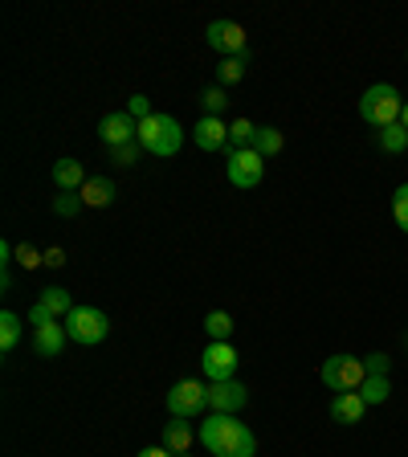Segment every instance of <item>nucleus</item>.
Instances as JSON below:
<instances>
[{"label":"nucleus","instance_id":"obj_1","mask_svg":"<svg viewBox=\"0 0 408 457\" xmlns=\"http://www.w3.org/2000/svg\"><path fill=\"white\" fill-rule=\"evenodd\" d=\"M200 445L209 449L212 457H254L257 453L254 428L241 425V420L229 417V412H212V417L200 425Z\"/></svg>","mask_w":408,"mask_h":457},{"label":"nucleus","instance_id":"obj_2","mask_svg":"<svg viewBox=\"0 0 408 457\" xmlns=\"http://www.w3.org/2000/svg\"><path fill=\"white\" fill-rule=\"evenodd\" d=\"M400 111H404V98H400V90L392 82L368 86V90H363V98H360V119L368 127H376V131L400 123Z\"/></svg>","mask_w":408,"mask_h":457},{"label":"nucleus","instance_id":"obj_3","mask_svg":"<svg viewBox=\"0 0 408 457\" xmlns=\"http://www.w3.org/2000/svg\"><path fill=\"white\" fill-rule=\"evenodd\" d=\"M139 147L155 160H171L184 147V127L171 114H152L139 123Z\"/></svg>","mask_w":408,"mask_h":457},{"label":"nucleus","instance_id":"obj_4","mask_svg":"<svg viewBox=\"0 0 408 457\" xmlns=\"http://www.w3.org/2000/svg\"><path fill=\"white\" fill-rule=\"evenodd\" d=\"M62 323H66L70 339L82 343V347H95V343H103L106 335H111V319H106L98 306H74Z\"/></svg>","mask_w":408,"mask_h":457},{"label":"nucleus","instance_id":"obj_5","mask_svg":"<svg viewBox=\"0 0 408 457\" xmlns=\"http://www.w3.org/2000/svg\"><path fill=\"white\" fill-rule=\"evenodd\" d=\"M319 380L331 392H360V384L368 380V368H363V360H355V355H331V360H323V368H319Z\"/></svg>","mask_w":408,"mask_h":457},{"label":"nucleus","instance_id":"obj_6","mask_svg":"<svg viewBox=\"0 0 408 457\" xmlns=\"http://www.w3.org/2000/svg\"><path fill=\"white\" fill-rule=\"evenodd\" d=\"M209 409V384H200V380H176L168 388V412L171 417H200V412Z\"/></svg>","mask_w":408,"mask_h":457},{"label":"nucleus","instance_id":"obj_7","mask_svg":"<svg viewBox=\"0 0 408 457\" xmlns=\"http://www.w3.org/2000/svg\"><path fill=\"white\" fill-rule=\"evenodd\" d=\"M229 163H225V176L233 188H257L262 184V176H266V160L254 152V147H246V152H225Z\"/></svg>","mask_w":408,"mask_h":457},{"label":"nucleus","instance_id":"obj_8","mask_svg":"<svg viewBox=\"0 0 408 457\" xmlns=\"http://www.w3.org/2000/svg\"><path fill=\"white\" fill-rule=\"evenodd\" d=\"M237 363H241V355L233 352V343H209V347H204V355H200V368H204L209 384L233 380V376H237Z\"/></svg>","mask_w":408,"mask_h":457},{"label":"nucleus","instance_id":"obj_9","mask_svg":"<svg viewBox=\"0 0 408 457\" xmlns=\"http://www.w3.org/2000/svg\"><path fill=\"white\" fill-rule=\"evenodd\" d=\"M209 46L217 49L221 57H241L249 54V37L237 21H212L209 25Z\"/></svg>","mask_w":408,"mask_h":457},{"label":"nucleus","instance_id":"obj_10","mask_svg":"<svg viewBox=\"0 0 408 457\" xmlns=\"http://www.w3.org/2000/svg\"><path fill=\"white\" fill-rule=\"evenodd\" d=\"M246 404H249V388L241 380H217V384H209V409L212 412H229V417H237Z\"/></svg>","mask_w":408,"mask_h":457},{"label":"nucleus","instance_id":"obj_11","mask_svg":"<svg viewBox=\"0 0 408 457\" xmlns=\"http://www.w3.org/2000/svg\"><path fill=\"white\" fill-rule=\"evenodd\" d=\"M98 139L106 143V152H111V147H123V143H135L139 139V123H135L127 111H111V114H103V123H98Z\"/></svg>","mask_w":408,"mask_h":457},{"label":"nucleus","instance_id":"obj_12","mask_svg":"<svg viewBox=\"0 0 408 457\" xmlns=\"http://www.w3.org/2000/svg\"><path fill=\"white\" fill-rule=\"evenodd\" d=\"M192 143H196L200 152H221V147L229 152V123H225V119L204 114V119L192 127Z\"/></svg>","mask_w":408,"mask_h":457},{"label":"nucleus","instance_id":"obj_13","mask_svg":"<svg viewBox=\"0 0 408 457\" xmlns=\"http://www.w3.org/2000/svg\"><path fill=\"white\" fill-rule=\"evenodd\" d=\"M192 441H196V433H192V425L184 417H171L168 425H163V441H160V445L168 449L171 457H192Z\"/></svg>","mask_w":408,"mask_h":457},{"label":"nucleus","instance_id":"obj_14","mask_svg":"<svg viewBox=\"0 0 408 457\" xmlns=\"http://www.w3.org/2000/svg\"><path fill=\"white\" fill-rule=\"evenodd\" d=\"M368 404H363L360 392H335L331 396V420L335 425H360Z\"/></svg>","mask_w":408,"mask_h":457},{"label":"nucleus","instance_id":"obj_15","mask_svg":"<svg viewBox=\"0 0 408 457\" xmlns=\"http://www.w3.org/2000/svg\"><path fill=\"white\" fill-rule=\"evenodd\" d=\"M66 343H70V335H66V323H62V319H57V323H49V327H37V331H33V352L46 355V360H57Z\"/></svg>","mask_w":408,"mask_h":457},{"label":"nucleus","instance_id":"obj_16","mask_svg":"<svg viewBox=\"0 0 408 457\" xmlns=\"http://www.w3.org/2000/svg\"><path fill=\"white\" fill-rule=\"evenodd\" d=\"M90 180V176H86V168L78 160H57L54 163V184H57V192H82V184Z\"/></svg>","mask_w":408,"mask_h":457},{"label":"nucleus","instance_id":"obj_17","mask_svg":"<svg viewBox=\"0 0 408 457\" xmlns=\"http://www.w3.org/2000/svg\"><path fill=\"white\" fill-rule=\"evenodd\" d=\"M78 196H82L86 209H106V204L114 200V180H111V176H90V180L82 184V192H78Z\"/></svg>","mask_w":408,"mask_h":457},{"label":"nucleus","instance_id":"obj_18","mask_svg":"<svg viewBox=\"0 0 408 457\" xmlns=\"http://www.w3.org/2000/svg\"><path fill=\"white\" fill-rule=\"evenodd\" d=\"M376 147H380L384 155H404L408 152V131L400 123L384 127V131H376Z\"/></svg>","mask_w":408,"mask_h":457},{"label":"nucleus","instance_id":"obj_19","mask_svg":"<svg viewBox=\"0 0 408 457\" xmlns=\"http://www.w3.org/2000/svg\"><path fill=\"white\" fill-rule=\"evenodd\" d=\"M246 66H249V54H241V57H221L217 86H237L241 78H246Z\"/></svg>","mask_w":408,"mask_h":457},{"label":"nucleus","instance_id":"obj_20","mask_svg":"<svg viewBox=\"0 0 408 457\" xmlns=\"http://www.w3.org/2000/svg\"><path fill=\"white\" fill-rule=\"evenodd\" d=\"M37 303H46L49 311H54V319H66V314L74 311V298H70V290H62V286H46Z\"/></svg>","mask_w":408,"mask_h":457},{"label":"nucleus","instance_id":"obj_21","mask_svg":"<svg viewBox=\"0 0 408 457\" xmlns=\"http://www.w3.org/2000/svg\"><path fill=\"white\" fill-rule=\"evenodd\" d=\"M204 331H209L212 343H229V335H233V314L229 311H209L204 314Z\"/></svg>","mask_w":408,"mask_h":457},{"label":"nucleus","instance_id":"obj_22","mask_svg":"<svg viewBox=\"0 0 408 457\" xmlns=\"http://www.w3.org/2000/svg\"><path fill=\"white\" fill-rule=\"evenodd\" d=\"M360 396H363V404H384V400L392 396V384H388V376H368V380L360 384Z\"/></svg>","mask_w":408,"mask_h":457},{"label":"nucleus","instance_id":"obj_23","mask_svg":"<svg viewBox=\"0 0 408 457\" xmlns=\"http://www.w3.org/2000/svg\"><path fill=\"white\" fill-rule=\"evenodd\" d=\"M254 135H257V127L249 123V119H233V123H229V152L254 147Z\"/></svg>","mask_w":408,"mask_h":457},{"label":"nucleus","instance_id":"obj_24","mask_svg":"<svg viewBox=\"0 0 408 457\" xmlns=\"http://www.w3.org/2000/svg\"><path fill=\"white\" fill-rule=\"evenodd\" d=\"M21 327H25V323H21V314H12V311L0 314V352H4V355H9L12 347L21 343Z\"/></svg>","mask_w":408,"mask_h":457},{"label":"nucleus","instance_id":"obj_25","mask_svg":"<svg viewBox=\"0 0 408 457\" xmlns=\"http://www.w3.org/2000/svg\"><path fill=\"white\" fill-rule=\"evenodd\" d=\"M254 152L262 155V160L278 155V152H282V131H278V127H257V135H254Z\"/></svg>","mask_w":408,"mask_h":457},{"label":"nucleus","instance_id":"obj_26","mask_svg":"<svg viewBox=\"0 0 408 457\" xmlns=\"http://www.w3.org/2000/svg\"><path fill=\"white\" fill-rule=\"evenodd\" d=\"M82 209H86V204H82V196H78V192H57V196H54V212H57V217H78Z\"/></svg>","mask_w":408,"mask_h":457},{"label":"nucleus","instance_id":"obj_27","mask_svg":"<svg viewBox=\"0 0 408 457\" xmlns=\"http://www.w3.org/2000/svg\"><path fill=\"white\" fill-rule=\"evenodd\" d=\"M200 103H204V114H212V119H221V111L229 106L225 98V86H209L204 95H200Z\"/></svg>","mask_w":408,"mask_h":457},{"label":"nucleus","instance_id":"obj_28","mask_svg":"<svg viewBox=\"0 0 408 457\" xmlns=\"http://www.w3.org/2000/svg\"><path fill=\"white\" fill-rule=\"evenodd\" d=\"M392 217H396L400 233H408V184H400V188L392 192Z\"/></svg>","mask_w":408,"mask_h":457},{"label":"nucleus","instance_id":"obj_29","mask_svg":"<svg viewBox=\"0 0 408 457\" xmlns=\"http://www.w3.org/2000/svg\"><path fill=\"white\" fill-rule=\"evenodd\" d=\"M17 266L37 270V266H46V253H41L37 245H29V241H21V245H17Z\"/></svg>","mask_w":408,"mask_h":457},{"label":"nucleus","instance_id":"obj_30","mask_svg":"<svg viewBox=\"0 0 408 457\" xmlns=\"http://www.w3.org/2000/svg\"><path fill=\"white\" fill-rule=\"evenodd\" d=\"M139 155H143L139 139H135V143H123V147H111V163H119V168H131Z\"/></svg>","mask_w":408,"mask_h":457},{"label":"nucleus","instance_id":"obj_31","mask_svg":"<svg viewBox=\"0 0 408 457\" xmlns=\"http://www.w3.org/2000/svg\"><path fill=\"white\" fill-rule=\"evenodd\" d=\"M127 114H131L135 123H143V119H152V103H147V95H131L127 98Z\"/></svg>","mask_w":408,"mask_h":457},{"label":"nucleus","instance_id":"obj_32","mask_svg":"<svg viewBox=\"0 0 408 457\" xmlns=\"http://www.w3.org/2000/svg\"><path fill=\"white\" fill-rule=\"evenodd\" d=\"M49 323H57V319H54V311H49L46 303L29 306V327H33V331H37V327H49Z\"/></svg>","mask_w":408,"mask_h":457},{"label":"nucleus","instance_id":"obj_33","mask_svg":"<svg viewBox=\"0 0 408 457\" xmlns=\"http://www.w3.org/2000/svg\"><path fill=\"white\" fill-rule=\"evenodd\" d=\"M363 368H368V376H388L392 360L384 352H371V355H363Z\"/></svg>","mask_w":408,"mask_h":457},{"label":"nucleus","instance_id":"obj_34","mask_svg":"<svg viewBox=\"0 0 408 457\" xmlns=\"http://www.w3.org/2000/svg\"><path fill=\"white\" fill-rule=\"evenodd\" d=\"M46 266H49V270H62V266H66V249H62V245L46 249Z\"/></svg>","mask_w":408,"mask_h":457},{"label":"nucleus","instance_id":"obj_35","mask_svg":"<svg viewBox=\"0 0 408 457\" xmlns=\"http://www.w3.org/2000/svg\"><path fill=\"white\" fill-rule=\"evenodd\" d=\"M139 457H171V453H168V449H163V445H160V449H155V445H152V449H143V453H139Z\"/></svg>","mask_w":408,"mask_h":457},{"label":"nucleus","instance_id":"obj_36","mask_svg":"<svg viewBox=\"0 0 408 457\" xmlns=\"http://www.w3.org/2000/svg\"><path fill=\"white\" fill-rule=\"evenodd\" d=\"M400 127L408 131V103H404V111H400Z\"/></svg>","mask_w":408,"mask_h":457},{"label":"nucleus","instance_id":"obj_37","mask_svg":"<svg viewBox=\"0 0 408 457\" xmlns=\"http://www.w3.org/2000/svg\"><path fill=\"white\" fill-rule=\"evenodd\" d=\"M404 347H408V335H404Z\"/></svg>","mask_w":408,"mask_h":457},{"label":"nucleus","instance_id":"obj_38","mask_svg":"<svg viewBox=\"0 0 408 457\" xmlns=\"http://www.w3.org/2000/svg\"><path fill=\"white\" fill-rule=\"evenodd\" d=\"M404 57H408V54H404Z\"/></svg>","mask_w":408,"mask_h":457}]
</instances>
